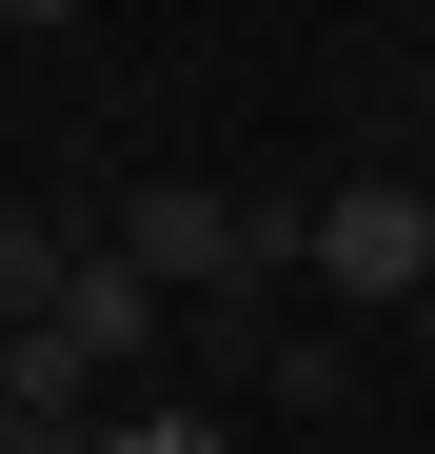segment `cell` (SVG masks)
I'll return each mask as SVG.
<instances>
[{
    "label": "cell",
    "mask_w": 435,
    "mask_h": 454,
    "mask_svg": "<svg viewBox=\"0 0 435 454\" xmlns=\"http://www.w3.org/2000/svg\"><path fill=\"white\" fill-rule=\"evenodd\" d=\"M159 317H178V296H159V277H138L119 238H80V277H59V336H80L99 375H138V356H159Z\"/></svg>",
    "instance_id": "obj_3"
},
{
    "label": "cell",
    "mask_w": 435,
    "mask_h": 454,
    "mask_svg": "<svg viewBox=\"0 0 435 454\" xmlns=\"http://www.w3.org/2000/svg\"><path fill=\"white\" fill-rule=\"evenodd\" d=\"M20 454H80V434H20Z\"/></svg>",
    "instance_id": "obj_7"
},
{
    "label": "cell",
    "mask_w": 435,
    "mask_h": 454,
    "mask_svg": "<svg viewBox=\"0 0 435 454\" xmlns=\"http://www.w3.org/2000/svg\"><path fill=\"white\" fill-rule=\"evenodd\" d=\"M297 277L336 296V317H415V296H435V198H415V178H336Z\"/></svg>",
    "instance_id": "obj_1"
},
{
    "label": "cell",
    "mask_w": 435,
    "mask_h": 454,
    "mask_svg": "<svg viewBox=\"0 0 435 454\" xmlns=\"http://www.w3.org/2000/svg\"><path fill=\"white\" fill-rule=\"evenodd\" d=\"M59 277H80V238H59V217H20V198H0V336H20V317H59Z\"/></svg>",
    "instance_id": "obj_4"
},
{
    "label": "cell",
    "mask_w": 435,
    "mask_h": 454,
    "mask_svg": "<svg viewBox=\"0 0 435 454\" xmlns=\"http://www.w3.org/2000/svg\"><path fill=\"white\" fill-rule=\"evenodd\" d=\"M0 20H20V40H59V20H80V0H0Z\"/></svg>",
    "instance_id": "obj_6"
},
{
    "label": "cell",
    "mask_w": 435,
    "mask_h": 454,
    "mask_svg": "<svg viewBox=\"0 0 435 454\" xmlns=\"http://www.w3.org/2000/svg\"><path fill=\"white\" fill-rule=\"evenodd\" d=\"M277 415H356V336H277Z\"/></svg>",
    "instance_id": "obj_5"
},
{
    "label": "cell",
    "mask_w": 435,
    "mask_h": 454,
    "mask_svg": "<svg viewBox=\"0 0 435 454\" xmlns=\"http://www.w3.org/2000/svg\"><path fill=\"white\" fill-rule=\"evenodd\" d=\"M119 257L159 277V296H257L277 257H257V198H218V178H138L119 198Z\"/></svg>",
    "instance_id": "obj_2"
},
{
    "label": "cell",
    "mask_w": 435,
    "mask_h": 454,
    "mask_svg": "<svg viewBox=\"0 0 435 454\" xmlns=\"http://www.w3.org/2000/svg\"><path fill=\"white\" fill-rule=\"evenodd\" d=\"M415 336H435V296H415Z\"/></svg>",
    "instance_id": "obj_8"
}]
</instances>
